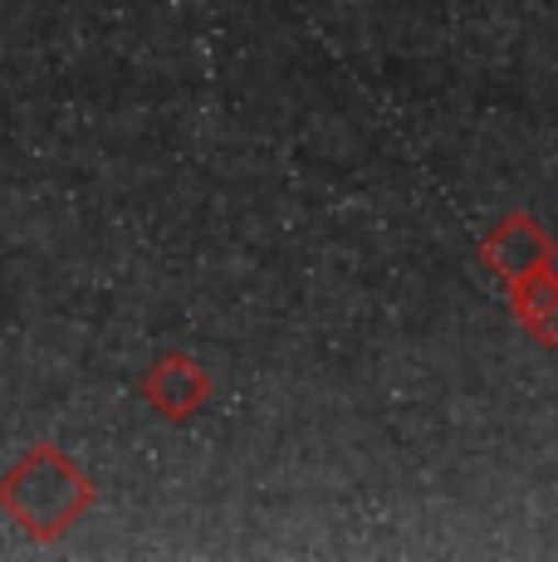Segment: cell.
<instances>
[{"label":"cell","mask_w":558,"mask_h":562,"mask_svg":"<svg viewBox=\"0 0 558 562\" xmlns=\"http://www.w3.org/2000/svg\"><path fill=\"white\" fill-rule=\"evenodd\" d=\"M93 499H99V490L83 474V464H74L55 440L30 446L0 474V514L15 518L35 543H59L93 509Z\"/></svg>","instance_id":"1"},{"label":"cell","mask_w":558,"mask_h":562,"mask_svg":"<svg viewBox=\"0 0 558 562\" xmlns=\"http://www.w3.org/2000/svg\"><path fill=\"white\" fill-rule=\"evenodd\" d=\"M137 392H143L147 411L163 416L167 426H187V420L211 402V372H207V362L191 358V352H163V358L143 372Z\"/></svg>","instance_id":"2"},{"label":"cell","mask_w":558,"mask_h":562,"mask_svg":"<svg viewBox=\"0 0 558 562\" xmlns=\"http://www.w3.org/2000/svg\"><path fill=\"white\" fill-rule=\"evenodd\" d=\"M554 235L544 231L539 221H534L529 211H514L504 215L495 231L480 240V265L490 269V274H500L504 284H514V279L534 274V269H549L554 265Z\"/></svg>","instance_id":"3"},{"label":"cell","mask_w":558,"mask_h":562,"mask_svg":"<svg viewBox=\"0 0 558 562\" xmlns=\"http://www.w3.org/2000/svg\"><path fill=\"white\" fill-rule=\"evenodd\" d=\"M510 313L539 348H558V265L534 269V274L510 284Z\"/></svg>","instance_id":"4"}]
</instances>
